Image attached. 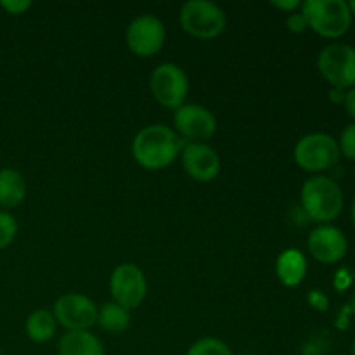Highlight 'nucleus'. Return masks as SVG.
Listing matches in <instances>:
<instances>
[{
  "instance_id": "1",
  "label": "nucleus",
  "mask_w": 355,
  "mask_h": 355,
  "mask_svg": "<svg viewBox=\"0 0 355 355\" xmlns=\"http://www.w3.org/2000/svg\"><path fill=\"white\" fill-rule=\"evenodd\" d=\"M184 148V141L172 127L155 123L144 127L132 141V156L146 170H163L172 165Z\"/></svg>"
},
{
  "instance_id": "2",
  "label": "nucleus",
  "mask_w": 355,
  "mask_h": 355,
  "mask_svg": "<svg viewBox=\"0 0 355 355\" xmlns=\"http://www.w3.org/2000/svg\"><path fill=\"white\" fill-rule=\"evenodd\" d=\"M300 203L307 218L326 224L342 214L345 200L336 180L326 175H314L302 186Z\"/></svg>"
},
{
  "instance_id": "3",
  "label": "nucleus",
  "mask_w": 355,
  "mask_h": 355,
  "mask_svg": "<svg viewBox=\"0 0 355 355\" xmlns=\"http://www.w3.org/2000/svg\"><path fill=\"white\" fill-rule=\"evenodd\" d=\"M300 12L309 28L324 38L343 37L352 24V14L345 0H305Z\"/></svg>"
},
{
  "instance_id": "4",
  "label": "nucleus",
  "mask_w": 355,
  "mask_h": 355,
  "mask_svg": "<svg viewBox=\"0 0 355 355\" xmlns=\"http://www.w3.org/2000/svg\"><path fill=\"white\" fill-rule=\"evenodd\" d=\"M182 30L200 40H211L224 33L227 16L224 9L210 0H189L182 6L179 14Z\"/></svg>"
},
{
  "instance_id": "5",
  "label": "nucleus",
  "mask_w": 355,
  "mask_h": 355,
  "mask_svg": "<svg viewBox=\"0 0 355 355\" xmlns=\"http://www.w3.org/2000/svg\"><path fill=\"white\" fill-rule=\"evenodd\" d=\"M338 141L326 132H312L297 142L293 151L295 163L304 172L321 173L333 168L340 159Z\"/></svg>"
},
{
  "instance_id": "6",
  "label": "nucleus",
  "mask_w": 355,
  "mask_h": 355,
  "mask_svg": "<svg viewBox=\"0 0 355 355\" xmlns=\"http://www.w3.org/2000/svg\"><path fill=\"white\" fill-rule=\"evenodd\" d=\"M318 69L335 89L355 87V47L349 44H329L319 52Z\"/></svg>"
},
{
  "instance_id": "7",
  "label": "nucleus",
  "mask_w": 355,
  "mask_h": 355,
  "mask_svg": "<svg viewBox=\"0 0 355 355\" xmlns=\"http://www.w3.org/2000/svg\"><path fill=\"white\" fill-rule=\"evenodd\" d=\"M149 89L153 97L168 110H179L189 92V78L179 64L162 62L149 76Z\"/></svg>"
},
{
  "instance_id": "8",
  "label": "nucleus",
  "mask_w": 355,
  "mask_h": 355,
  "mask_svg": "<svg viewBox=\"0 0 355 355\" xmlns=\"http://www.w3.org/2000/svg\"><path fill=\"white\" fill-rule=\"evenodd\" d=\"M166 28L155 14H141L130 21L125 31V42L132 54L139 58H151L165 45Z\"/></svg>"
},
{
  "instance_id": "9",
  "label": "nucleus",
  "mask_w": 355,
  "mask_h": 355,
  "mask_svg": "<svg viewBox=\"0 0 355 355\" xmlns=\"http://www.w3.org/2000/svg\"><path fill=\"white\" fill-rule=\"evenodd\" d=\"M110 291L114 304L127 311H134L141 307L148 295V281L135 263H120L111 272Z\"/></svg>"
},
{
  "instance_id": "10",
  "label": "nucleus",
  "mask_w": 355,
  "mask_h": 355,
  "mask_svg": "<svg viewBox=\"0 0 355 355\" xmlns=\"http://www.w3.org/2000/svg\"><path fill=\"white\" fill-rule=\"evenodd\" d=\"M97 305L82 293H64L54 302L52 314L66 331H90L97 324Z\"/></svg>"
},
{
  "instance_id": "11",
  "label": "nucleus",
  "mask_w": 355,
  "mask_h": 355,
  "mask_svg": "<svg viewBox=\"0 0 355 355\" xmlns=\"http://www.w3.org/2000/svg\"><path fill=\"white\" fill-rule=\"evenodd\" d=\"M173 130L184 142H207L217 132V118L201 104H182L173 113Z\"/></svg>"
},
{
  "instance_id": "12",
  "label": "nucleus",
  "mask_w": 355,
  "mask_h": 355,
  "mask_svg": "<svg viewBox=\"0 0 355 355\" xmlns=\"http://www.w3.org/2000/svg\"><path fill=\"white\" fill-rule=\"evenodd\" d=\"M180 159L187 175L196 182H211L222 168L220 156L207 142H184Z\"/></svg>"
},
{
  "instance_id": "13",
  "label": "nucleus",
  "mask_w": 355,
  "mask_h": 355,
  "mask_svg": "<svg viewBox=\"0 0 355 355\" xmlns=\"http://www.w3.org/2000/svg\"><path fill=\"white\" fill-rule=\"evenodd\" d=\"M307 250L319 263L333 266L347 255L349 241L342 229L329 224H321L312 229L309 234Z\"/></svg>"
},
{
  "instance_id": "14",
  "label": "nucleus",
  "mask_w": 355,
  "mask_h": 355,
  "mask_svg": "<svg viewBox=\"0 0 355 355\" xmlns=\"http://www.w3.org/2000/svg\"><path fill=\"white\" fill-rule=\"evenodd\" d=\"M307 259L297 248H288L277 257L276 274L281 284L288 288H297L307 276Z\"/></svg>"
},
{
  "instance_id": "15",
  "label": "nucleus",
  "mask_w": 355,
  "mask_h": 355,
  "mask_svg": "<svg viewBox=\"0 0 355 355\" xmlns=\"http://www.w3.org/2000/svg\"><path fill=\"white\" fill-rule=\"evenodd\" d=\"M59 355H106L104 345L90 331H66L58 343Z\"/></svg>"
},
{
  "instance_id": "16",
  "label": "nucleus",
  "mask_w": 355,
  "mask_h": 355,
  "mask_svg": "<svg viewBox=\"0 0 355 355\" xmlns=\"http://www.w3.org/2000/svg\"><path fill=\"white\" fill-rule=\"evenodd\" d=\"M26 198V180L14 168H0V208H17Z\"/></svg>"
},
{
  "instance_id": "17",
  "label": "nucleus",
  "mask_w": 355,
  "mask_h": 355,
  "mask_svg": "<svg viewBox=\"0 0 355 355\" xmlns=\"http://www.w3.org/2000/svg\"><path fill=\"white\" fill-rule=\"evenodd\" d=\"M55 329H58V322H55L54 314L47 309H38L31 312L24 322L26 336L35 343H47L55 335Z\"/></svg>"
},
{
  "instance_id": "18",
  "label": "nucleus",
  "mask_w": 355,
  "mask_h": 355,
  "mask_svg": "<svg viewBox=\"0 0 355 355\" xmlns=\"http://www.w3.org/2000/svg\"><path fill=\"white\" fill-rule=\"evenodd\" d=\"M97 324L110 335H121L130 326V311L114 302H106L97 309Z\"/></svg>"
},
{
  "instance_id": "19",
  "label": "nucleus",
  "mask_w": 355,
  "mask_h": 355,
  "mask_svg": "<svg viewBox=\"0 0 355 355\" xmlns=\"http://www.w3.org/2000/svg\"><path fill=\"white\" fill-rule=\"evenodd\" d=\"M186 355H234L231 347L222 340L214 338V336H207V338H200L194 342L193 345L187 349Z\"/></svg>"
},
{
  "instance_id": "20",
  "label": "nucleus",
  "mask_w": 355,
  "mask_h": 355,
  "mask_svg": "<svg viewBox=\"0 0 355 355\" xmlns=\"http://www.w3.org/2000/svg\"><path fill=\"white\" fill-rule=\"evenodd\" d=\"M17 236V222L10 211H0V250H6Z\"/></svg>"
},
{
  "instance_id": "21",
  "label": "nucleus",
  "mask_w": 355,
  "mask_h": 355,
  "mask_svg": "<svg viewBox=\"0 0 355 355\" xmlns=\"http://www.w3.org/2000/svg\"><path fill=\"white\" fill-rule=\"evenodd\" d=\"M338 148L340 155L345 156L347 159H355V121L343 128L342 135H340Z\"/></svg>"
},
{
  "instance_id": "22",
  "label": "nucleus",
  "mask_w": 355,
  "mask_h": 355,
  "mask_svg": "<svg viewBox=\"0 0 355 355\" xmlns=\"http://www.w3.org/2000/svg\"><path fill=\"white\" fill-rule=\"evenodd\" d=\"M286 28L288 31H291V33H305V31L309 30V24L304 14H302L300 10H297V12L288 14Z\"/></svg>"
},
{
  "instance_id": "23",
  "label": "nucleus",
  "mask_w": 355,
  "mask_h": 355,
  "mask_svg": "<svg viewBox=\"0 0 355 355\" xmlns=\"http://www.w3.org/2000/svg\"><path fill=\"white\" fill-rule=\"evenodd\" d=\"M0 7L10 16H21L30 9L31 2L30 0H3V2H0Z\"/></svg>"
},
{
  "instance_id": "24",
  "label": "nucleus",
  "mask_w": 355,
  "mask_h": 355,
  "mask_svg": "<svg viewBox=\"0 0 355 355\" xmlns=\"http://www.w3.org/2000/svg\"><path fill=\"white\" fill-rule=\"evenodd\" d=\"M307 300H309V304H311V307L315 309V311H319V312L328 311L329 300L321 290H312L311 293L307 295Z\"/></svg>"
},
{
  "instance_id": "25",
  "label": "nucleus",
  "mask_w": 355,
  "mask_h": 355,
  "mask_svg": "<svg viewBox=\"0 0 355 355\" xmlns=\"http://www.w3.org/2000/svg\"><path fill=\"white\" fill-rule=\"evenodd\" d=\"M350 284H352V272L347 269H340L338 272L335 274L333 286H335L338 291H345Z\"/></svg>"
},
{
  "instance_id": "26",
  "label": "nucleus",
  "mask_w": 355,
  "mask_h": 355,
  "mask_svg": "<svg viewBox=\"0 0 355 355\" xmlns=\"http://www.w3.org/2000/svg\"><path fill=\"white\" fill-rule=\"evenodd\" d=\"M270 6L276 7V9H279V10H283V12L291 14V12H297V10L300 9L302 2L300 0H272V2H270Z\"/></svg>"
},
{
  "instance_id": "27",
  "label": "nucleus",
  "mask_w": 355,
  "mask_h": 355,
  "mask_svg": "<svg viewBox=\"0 0 355 355\" xmlns=\"http://www.w3.org/2000/svg\"><path fill=\"white\" fill-rule=\"evenodd\" d=\"M343 106H345L347 113L350 114V116L355 120V87L352 89L347 90V96H345V103H343Z\"/></svg>"
},
{
  "instance_id": "28",
  "label": "nucleus",
  "mask_w": 355,
  "mask_h": 355,
  "mask_svg": "<svg viewBox=\"0 0 355 355\" xmlns=\"http://www.w3.org/2000/svg\"><path fill=\"white\" fill-rule=\"evenodd\" d=\"M345 96H347V90L335 89V87H331V90H329L328 94L329 101H331L333 104H343L345 103Z\"/></svg>"
},
{
  "instance_id": "29",
  "label": "nucleus",
  "mask_w": 355,
  "mask_h": 355,
  "mask_svg": "<svg viewBox=\"0 0 355 355\" xmlns=\"http://www.w3.org/2000/svg\"><path fill=\"white\" fill-rule=\"evenodd\" d=\"M347 309H349L350 314H354V315H355V291L352 293V297H350L349 304H347Z\"/></svg>"
},
{
  "instance_id": "30",
  "label": "nucleus",
  "mask_w": 355,
  "mask_h": 355,
  "mask_svg": "<svg viewBox=\"0 0 355 355\" xmlns=\"http://www.w3.org/2000/svg\"><path fill=\"white\" fill-rule=\"evenodd\" d=\"M349 3V9H350V14H352V17L355 16V0H350V2H347Z\"/></svg>"
},
{
  "instance_id": "31",
  "label": "nucleus",
  "mask_w": 355,
  "mask_h": 355,
  "mask_svg": "<svg viewBox=\"0 0 355 355\" xmlns=\"http://www.w3.org/2000/svg\"><path fill=\"white\" fill-rule=\"evenodd\" d=\"M350 215H352V222H354V225H355V200H354V203H352V210H350Z\"/></svg>"
},
{
  "instance_id": "32",
  "label": "nucleus",
  "mask_w": 355,
  "mask_h": 355,
  "mask_svg": "<svg viewBox=\"0 0 355 355\" xmlns=\"http://www.w3.org/2000/svg\"><path fill=\"white\" fill-rule=\"evenodd\" d=\"M349 355H355V338H354V342H352V347H350V354Z\"/></svg>"
},
{
  "instance_id": "33",
  "label": "nucleus",
  "mask_w": 355,
  "mask_h": 355,
  "mask_svg": "<svg viewBox=\"0 0 355 355\" xmlns=\"http://www.w3.org/2000/svg\"><path fill=\"white\" fill-rule=\"evenodd\" d=\"M0 355H6V354H3V352H0Z\"/></svg>"
},
{
  "instance_id": "34",
  "label": "nucleus",
  "mask_w": 355,
  "mask_h": 355,
  "mask_svg": "<svg viewBox=\"0 0 355 355\" xmlns=\"http://www.w3.org/2000/svg\"><path fill=\"white\" fill-rule=\"evenodd\" d=\"M342 355H345V354H342Z\"/></svg>"
}]
</instances>
